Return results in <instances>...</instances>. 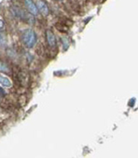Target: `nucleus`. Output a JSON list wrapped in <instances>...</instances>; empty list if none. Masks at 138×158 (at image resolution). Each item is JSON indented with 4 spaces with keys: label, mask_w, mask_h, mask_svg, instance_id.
I'll list each match as a JSON object with an SVG mask.
<instances>
[{
    "label": "nucleus",
    "mask_w": 138,
    "mask_h": 158,
    "mask_svg": "<svg viewBox=\"0 0 138 158\" xmlns=\"http://www.w3.org/2000/svg\"><path fill=\"white\" fill-rule=\"evenodd\" d=\"M25 6L27 7L29 13L32 14L33 16H37L39 11L37 10V7L32 0H25Z\"/></svg>",
    "instance_id": "obj_3"
},
{
    "label": "nucleus",
    "mask_w": 138,
    "mask_h": 158,
    "mask_svg": "<svg viewBox=\"0 0 138 158\" xmlns=\"http://www.w3.org/2000/svg\"><path fill=\"white\" fill-rule=\"evenodd\" d=\"M57 1H62V0H57Z\"/></svg>",
    "instance_id": "obj_10"
},
{
    "label": "nucleus",
    "mask_w": 138,
    "mask_h": 158,
    "mask_svg": "<svg viewBox=\"0 0 138 158\" xmlns=\"http://www.w3.org/2000/svg\"><path fill=\"white\" fill-rule=\"evenodd\" d=\"M36 7H37V10L42 15L46 17L49 14V7L47 6V4L44 1V0H37L36 3H35Z\"/></svg>",
    "instance_id": "obj_2"
},
{
    "label": "nucleus",
    "mask_w": 138,
    "mask_h": 158,
    "mask_svg": "<svg viewBox=\"0 0 138 158\" xmlns=\"http://www.w3.org/2000/svg\"><path fill=\"white\" fill-rule=\"evenodd\" d=\"M0 72H9L8 67L1 61H0Z\"/></svg>",
    "instance_id": "obj_7"
},
{
    "label": "nucleus",
    "mask_w": 138,
    "mask_h": 158,
    "mask_svg": "<svg viewBox=\"0 0 138 158\" xmlns=\"http://www.w3.org/2000/svg\"><path fill=\"white\" fill-rule=\"evenodd\" d=\"M6 44H7V39H6V36L4 33L0 32V47H5L6 46Z\"/></svg>",
    "instance_id": "obj_6"
},
{
    "label": "nucleus",
    "mask_w": 138,
    "mask_h": 158,
    "mask_svg": "<svg viewBox=\"0 0 138 158\" xmlns=\"http://www.w3.org/2000/svg\"><path fill=\"white\" fill-rule=\"evenodd\" d=\"M22 42L28 48L33 47L37 42V35L35 31L31 29L25 30L22 34Z\"/></svg>",
    "instance_id": "obj_1"
},
{
    "label": "nucleus",
    "mask_w": 138,
    "mask_h": 158,
    "mask_svg": "<svg viewBox=\"0 0 138 158\" xmlns=\"http://www.w3.org/2000/svg\"><path fill=\"white\" fill-rule=\"evenodd\" d=\"M0 84H2L5 87H11L12 83H11V80L9 79L0 74Z\"/></svg>",
    "instance_id": "obj_5"
},
{
    "label": "nucleus",
    "mask_w": 138,
    "mask_h": 158,
    "mask_svg": "<svg viewBox=\"0 0 138 158\" xmlns=\"http://www.w3.org/2000/svg\"><path fill=\"white\" fill-rule=\"evenodd\" d=\"M4 28V21L2 20H0V30Z\"/></svg>",
    "instance_id": "obj_9"
},
{
    "label": "nucleus",
    "mask_w": 138,
    "mask_h": 158,
    "mask_svg": "<svg viewBox=\"0 0 138 158\" xmlns=\"http://www.w3.org/2000/svg\"><path fill=\"white\" fill-rule=\"evenodd\" d=\"M46 39H47V42H48V45L50 46H52V47L55 46V45H56L55 36H54V34L50 30L46 31Z\"/></svg>",
    "instance_id": "obj_4"
},
{
    "label": "nucleus",
    "mask_w": 138,
    "mask_h": 158,
    "mask_svg": "<svg viewBox=\"0 0 138 158\" xmlns=\"http://www.w3.org/2000/svg\"><path fill=\"white\" fill-rule=\"evenodd\" d=\"M6 94V93H5V91L2 89V88H0V97H2V96H4Z\"/></svg>",
    "instance_id": "obj_8"
}]
</instances>
